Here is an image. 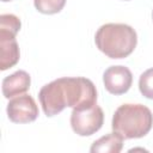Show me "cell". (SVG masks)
Here are the masks:
<instances>
[{"label": "cell", "mask_w": 153, "mask_h": 153, "mask_svg": "<svg viewBox=\"0 0 153 153\" xmlns=\"http://www.w3.org/2000/svg\"><path fill=\"white\" fill-rule=\"evenodd\" d=\"M38 98L45 116L51 117L68 106L82 109L97 104V90L90 79L65 76L44 85Z\"/></svg>", "instance_id": "6da1fadb"}, {"label": "cell", "mask_w": 153, "mask_h": 153, "mask_svg": "<svg viewBox=\"0 0 153 153\" xmlns=\"http://www.w3.org/2000/svg\"><path fill=\"white\" fill-rule=\"evenodd\" d=\"M94 43L108 57L124 59L134 51L137 43V35L130 25L108 23L97 30Z\"/></svg>", "instance_id": "7a4b0ae2"}, {"label": "cell", "mask_w": 153, "mask_h": 153, "mask_svg": "<svg viewBox=\"0 0 153 153\" xmlns=\"http://www.w3.org/2000/svg\"><path fill=\"white\" fill-rule=\"evenodd\" d=\"M153 126L152 111L142 104H122L112 116V130L124 140L146 136Z\"/></svg>", "instance_id": "3957f363"}, {"label": "cell", "mask_w": 153, "mask_h": 153, "mask_svg": "<svg viewBox=\"0 0 153 153\" xmlns=\"http://www.w3.org/2000/svg\"><path fill=\"white\" fill-rule=\"evenodd\" d=\"M104 122L103 109L94 104L90 108L73 109L71 114V127L80 136H90L97 133Z\"/></svg>", "instance_id": "277c9868"}, {"label": "cell", "mask_w": 153, "mask_h": 153, "mask_svg": "<svg viewBox=\"0 0 153 153\" xmlns=\"http://www.w3.org/2000/svg\"><path fill=\"white\" fill-rule=\"evenodd\" d=\"M7 117L13 123H30L38 117V106L30 94H20L12 98L6 108Z\"/></svg>", "instance_id": "5b68a950"}, {"label": "cell", "mask_w": 153, "mask_h": 153, "mask_svg": "<svg viewBox=\"0 0 153 153\" xmlns=\"http://www.w3.org/2000/svg\"><path fill=\"white\" fill-rule=\"evenodd\" d=\"M103 82L106 91L118 96L126 93L133 82V74L126 66H110L103 74Z\"/></svg>", "instance_id": "8992f818"}, {"label": "cell", "mask_w": 153, "mask_h": 153, "mask_svg": "<svg viewBox=\"0 0 153 153\" xmlns=\"http://www.w3.org/2000/svg\"><path fill=\"white\" fill-rule=\"evenodd\" d=\"M16 33L0 29V69L6 71L19 61V45Z\"/></svg>", "instance_id": "52a82bcc"}, {"label": "cell", "mask_w": 153, "mask_h": 153, "mask_svg": "<svg viewBox=\"0 0 153 153\" xmlns=\"http://www.w3.org/2000/svg\"><path fill=\"white\" fill-rule=\"evenodd\" d=\"M31 84L30 74L25 71H17L13 74L4 78L2 80V94L5 98H14L17 96L24 94Z\"/></svg>", "instance_id": "ba28073f"}, {"label": "cell", "mask_w": 153, "mask_h": 153, "mask_svg": "<svg viewBox=\"0 0 153 153\" xmlns=\"http://www.w3.org/2000/svg\"><path fill=\"white\" fill-rule=\"evenodd\" d=\"M123 140L124 139L118 133L112 131L96 140L92 143L90 152L91 153H120L123 147Z\"/></svg>", "instance_id": "9c48e42d"}, {"label": "cell", "mask_w": 153, "mask_h": 153, "mask_svg": "<svg viewBox=\"0 0 153 153\" xmlns=\"http://www.w3.org/2000/svg\"><path fill=\"white\" fill-rule=\"evenodd\" d=\"M66 0H33L36 10L43 14L59 13L65 7Z\"/></svg>", "instance_id": "30bf717a"}, {"label": "cell", "mask_w": 153, "mask_h": 153, "mask_svg": "<svg viewBox=\"0 0 153 153\" xmlns=\"http://www.w3.org/2000/svg\"><path fill=\"white\" fill-rule=\"evenodd\" d=\"M139 90L147 99H153V68L145 71L139 79Z\"/></svg>", "instance_id": "8fae6325"}, {"label": "cell", "mask_w": 153, "mask_h": 153, "mask_svg": "<svg viewBox=\"0 0 153 153\" xmlns=\"http://www.w3.org/2000/svg\"><path fill=\"white\" fill-rule=\"evenodd\" d=\"M20 26H22V23L17 16L11 14V13L0 16V29L1 30H7L17 35L20 30Z\"/></svg>", "instance_id": "7c38bea8"}, {"label": "cell", "mask_w": 153, "mask_h": 153, "mask_svg": "<svg viewBox=\"0 0 153 153\" xmlns=\"http://www.w3.org/2000/svg\"><path fill=\"white\" fill-rule=\"evenodd\" d=\"M1 1H4V2H7V1H11V0H1Z\"/></svg>", "instance_id": "4fadbf2b"}, {"label": "cell", "mask_w": 153, "mask_h": 153, "mask_svg": "<svg viewBox=\"0 0 153 153\" xmlns=\"http://www.w3.org/2000/svg\"><path fill=\"white\" fill-rule=\"evenodd\" d=\"M152 19H153V11H152Z\"/></svg>", "instance_id": "5bb4252c"}]
</instances>
